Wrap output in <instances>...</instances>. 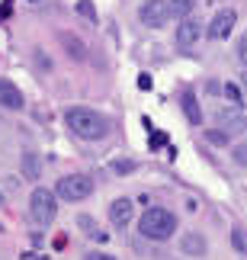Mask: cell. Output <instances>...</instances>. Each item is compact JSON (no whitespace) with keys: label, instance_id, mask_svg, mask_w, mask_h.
<instances>
[{"label":"cell","instance_id":"1","mask_svg":"<svg viewBox=\"0 0 247 260\" xmlns=\"http://www.w3.org/2000/svg\"><path fill=\"white\" fill-rule=\"evenodd\" d=\"M64 122L77 138H84V142H100V138L110 135V122H106V116H100L96 109H84V106L67 109Z\"/></svg>","mask_w":247,"mask_h":260},{"label":"cell","instance_id":"2","mask_svg":"<svg viewBox=\"0 0 247 260\" xmlns=\"http://www.w3.org/2000/svg\"><path fill=\"white\" fill-rule=\"evenodd\" d=\"M138 228H142V235L148 241H167V238H173V232H177V215L164 206H151L142 215Z\"/></svg>","mask_w":247,"mask_h":260},{"label":"cell","instance_id":"3","mask_svg":"<svg viewBox=\"0 0 247 260\" xmlns=\"http://www.w3.org/2000/svg\"><path fill=\"white\" fill-rule=\"evenodd\" d=\"M58 196L55 189H45V186H36L32 196H29V215L36 218V222H52V218L58 215Z\"/></svg>","mask_w":247,"mask_h":260},{"label":"cell","instance_id":"4","mask_svg":"<svg viewBox=\"0 0 247 260\" xmlns=\"http://www.w3.org/2000/svg\"><path fill=\"white\" fill-rule=\"evenodd\" d=\"M55 193L67 199V203H81V199H87L93 193V180L87 177V174H71V177H61L58 180V186H55Z\"/></svg>","mask_w":247,"mask_h":260},{"label":"cell","instance_id":"5","mask_svg":"<svg viewBox=\"0 0 247 260\" xmlns=\"http://www.w3.org/2000/svg\"><path fill=\"white\" fill-rule=\"evenodd\" d=\"M138 19L148 29H161L167 19H170V0H145L138 7Z\"/></svg>","mask_w":247,"mask_h":260},{"label":"cell","instance_id":"6","mask_svg":"<svg viewBox=\"0 0 247 260\" xmlns=\"http://www.w3.org/2000/svg\"><path fill=\"white\" fill-rule=\"evenodd\" d=\"M234 23H238V13H234V10H219V13L212 16L209 29H205V36L215 39V42H222V39H228V36H231Z\"/></svg>","mask_w":247,"mask_h":260},{"label":"cell","instance_id":"7","mask_svg":"<svg viewBox=\"0 0 247 260\" xmlns=\"http://www.w3.org/2000/svg\"><path fill=\"white\" fill-rule=\"evenodd\" d=\"M202 32H205V26L199 23V19L186 16V19H180V26H177V45H180V48H190V45H196L202 39Z\"/></svg>","mask_w":247,"mask_h":260},{"label":"cell","instance_id":"8","mask_svg":"<svg viewBox=\"0 0 247 260\" xmlns=\"http://www.w3.org/2000/svg\"><path fill=\"white\" fill-rule=\"evenodd\" d=\"M132 215H135V203L132 199H116V203L110 206V222L116 225V228H125L128 222H132Z\"/></svg>","mask_w":247,"mask_h":260},{"label":"cell","instance_id":"9","mask_svg":"<svg viewBox=\"0 0 247 260\" xmlns=\"http://www.w3.org/2000/svg\"><path fill=\"white\" fill-rule=\"evenodd\" d=\"M0 106L4 109H23V93L10 77H0Z\"/></svg>","mask_w":247,"mask_h":260},{"label":"cell","instance_id":"10","mask_svg":"<svg viewBox=\"0 0 247 260\" xmlns=\"http://www.w3.org/2000/svg\"><path fill=\"white\" fill-rule=\"evenodd\" d=\"M219 125L228 135H241L244 128H247V119L238 113V109H222V113H219Z\"/></svg>","mask_w":247,"mask_h":260},{"label":"cell","instance_id":"11","mask_svg":"<svg viewBox=\"0 0 247 260\" xmlns=\"http://www.w3.org/2000/svg\"><path fill=\"white\" fill-rule=\"evenodd\" d=\"M180 247H183V254H190V257H202L209 244H205V238H202L199 232H190V235H183Z\"/></svg>","mask_w":247,"mask_h":260},{"label":"cell","instance_id":"12","mask_svg":"<svg viewBox=\"0 0 247 260\" xmlns=\"http://www.w3.org/2000/svg\"><path fill=\"white\" fill-rule=\"evenodd\" d=\"M180 106H183V113H186V119H190L193 125H202V109H199V103H196L193 90H186V93L180 96Z\"/></svg>","mask_w":247,"mask_h":260},{"label":"cell","instance_id":"13","mask_svg":"<svg viewBox=\"0 0 247 260\" xmlns=\"http://www.w3.org/2000/svg\"><path fill=\"white\" fill-rule=\"evenodd\" d=\"M199 0H170V16L173 19H186V16H193V10Z\"/></svg>","mask_w":247,"mask_h":260},{"label":"cell","instance_id":"14","mask_svg":"<svg viewBox=\"0 0 247 260\" xmlns=\"http://www.w3.org/2000/svg\"><path fill=\"white\" fill-rule=\"evenodd\" d=\"M39 171H42V164H39V154H23V177L26 180H39Z\"/></svg>","mask_w":247,"mask_h":260},{"label":"cell","instance_id":"15","mask_svg":"<svg viewBox=\"0 0 247 260\" xmlns=\"http://www.w3.org/2000/svg\"><path fill=\"white\" fill-rule=\"evenodd\" d=\"M231 244H234V251L247 254V232H241V228H234V232H231Z\"/></svg>","mask_w":247,"mask_h":260},{"label":"cell","instance_id":"16","mask_svg":"<svg viewBox=\"0 0 247 260\" xmlns=\"http://www.w3.org/2000/svg\"><path fill=\"white\" fill-rule=\"evenodd\" d=\"M77 13H81V16H87L90 23H96V19H100V16H96V7L90 4V0H81V4H77Z\"/></svg>","mask_w":247,"mask_h":260},{"label":"cell","instance_id":"17","mask_svg":"<svg viewBox=\"0 0 247 260\" xmlns=\"http://www.w3.org/2000/svg\"><path fill=\"white\" fill-rule=\"evenodd\" d=\"M61 42H64L67 48H71V55H74V58H84V45L77 42L74 36H61Z\"/></svg>","mask_w":247,"mask_h":260},{"label":"cell","instance_id":"18","mask_svg":"<svg viewBox=\"0 0 247 260\" xmlns=\"http://www.w3.org/2000/svg\"><path fill=\"white\" fill-rule=\"evenodd\" d=\"M77 225L84 228V235H90V238H96V225H93V218H90V215H81V218H77Z\"/></svg>","mask_w":247,"mask_h":260},{"label":"cell","instance_id":"19","mask_svg":"<svg viewBox=\"0 0 247 260\" xmlns=\"http://www.w3.org/2000/svg\"><path fill=\"white\" fill-rule=\"evenodd\" d=\"M225 96H228V103H234V106H241V90L234 87V84H225Z\"/></svg>","mask_w":247,"mask_h":260},{"label":"cell","instance_id":"20","mask_svg":"<svg viewBox=\"0 0 247 260\" xmlns=\"http://www.w3.org/2000/svg\"><path fill=\"white\" fill-rule=\"evenodd\" d=\"M205 138H209L212 145H228V132H225V128H222V132H209Z\"/></svg>","mask_w":247,"mask_h":260},{"label":"cell","instance_id":"21","mask_svg":"<svg viewBox=\"0 0 247 260\" xmlns=\"http://www.w3.org/2000/svg\"><path fill=\"white\" fill-rule=\"evenodd\" d=\"M238 58H241V64L247 68V32L238 39Z\"/></svg>","mask_w":247,"mask_h":260},{"label":"cell","instance_id":"22","mask_svg":"<svg viewBox=\"0 0 247 260\" xmlns=\"http://www.w3.org/2000/svg\"><path fill=\"white\" fill-rule=\"evenodd\" d=\"M234 164H247V145H238V148H234Z\"/></svg>","mask_w":247,"mask_h":260},{"label":"cell","instance_id":"23","mask_svg":"<svg viewBox=\"0 0 247 260\" xmlns=\"http://www.w3.org/2000/svg\"><path fill=\"white\" fill-rule=\"evenodd\" d=\"M84 260H116V257L106 251H90V254H84Z\"/></svg>","mask_w":247,"mask_h":260},{"label":"cell","instance_id":"24","mask_svg":"<svg viewBox=\"0 0 247 260\" xmlns=\"http://www.w3.org/2000/svg\"><path fill=\"white\" fill-rule=\"evenodd\" d=\"M138 87H142V90H148V87H151V77H148V74H142V81H138Z\"/></svg>","mask_w":247,"mask_h":260},{"label":"cell","instance_id":"25","mask_svg":"<svg viewBox=\"0 0 247 260\" xmlns=\"http://www.w3.org/2000/svg\"><path fill=\"white\" fill-rule=\"evenodd\" d=\"M241 84H244V90H247V71H244V74H241Z\"/></svg>","mask_w":247,"mask_h":260},{"label":"cell","instance_id":"26","mask_svg":"<svg viewBox=\"0 0 247 260\" xmlns=\"http://www.w3.org/2000/svg\"><path fill=\"white\" fill-rule=\"evenodd\" d=\"M0 203H4V196H0Z\"/></svg>","mask_w":247,"mask_h":260}]
</instances>
